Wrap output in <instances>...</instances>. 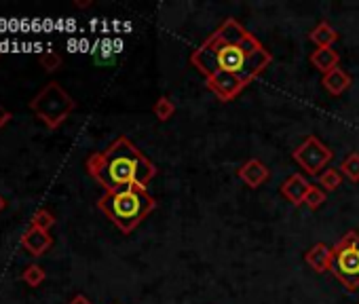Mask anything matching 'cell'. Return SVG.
Instances as JSON below:
<instances>
[{"mask_svg": "<svg viewBox=\"0 0 359 304\" xmlns=\"http://www.w3.org/2000/svg\"><path fill=\"white\" fill-rule=\"evenodd\" d=\"M89 5H91V0H76V3H74V7H81V9H85Z\"/></svg>", "mask_w": 359, "mask_h": 304, "instance_id": "23", "label": "cell"}, {"mask_svg": "<svg viewBox=\"0 0 359 304\" xmlns=\"http://www.w3.org/2000/svg\"><path fill=\"white\" fill-rule=\"evenodd\" d=\"M279 191H281V195H283L285 201H290L292 205L300 207V205H304V199H306V195H309V191H311V184L304 180V176L294 174V176H290V178L281 184Z\"/></svg>", "mask_w": 359, "mask_h": 304, "instance_id": "9", "label": "cell"}, {"mask_svg": "<svg viewBox=\"0 0 359 304\" xmlns=\"http://www.w3.org/2000/svg\"><path fill=\"white\" fill-rule=\"evenodd\" d=\"M311 64H313V68L319 70L321 74H327V72H332L334 68H338L340 55H338V51H334V49H315V51L311 53Z\"/></svg>", "mask_w": 359, "mask_h": 304, "instance_id": "12", "label": "cell"}, {"mask_svg": "<svg viewBox=\"0 0 359 304\" xmlns=\"http://www.w3.org/2000/svg\"><path fill=\"white\" fill-rule=\"evenodd\" d=\"M237 176H239V180L245 182V186H250V188H260V186L269 180L271 172H269V167H266L260 159H250V161H245V163L239 167Z\"/></svg>", "mask_w": 359, "mask_h": 304, "instance_id": "8", "label": "cell"}, {"mask_svg": "<svg viewBox=\"0 0 359 304\" xmlns=\"http://www.w3.org/2000/svg\"><path fill=\"white\" fill-rule=\"evenodd\" d=\"M309 39L317 45V49H332V45L338 41V32H336L327 22H319V24L311 30Z\"/></svg>", "mask_w": 359, "mask_h": 304, "instance_id": "13", "label": "cell"}, {"mask_svg": "<svg viewBox=\"0 0 359 304\" xmlns=\"http://www.w3.org/2000/svg\"><path fill=\"white\" fill-rule=\"evenodd\" d=\"M152 112H154V116L158 118V120H169L173 114H175V104H173V99L171 97H167V95H161L158 99H156V104H154V108H152Z\"/></svg>", "mask_w": 359, "mask_h": 304, "instance_id": "14", "label": "cell"}, {"mask_svg": "<svg viewBox=\"0 0 359 304\" xmlns=\"http://www.w3.org/2000/svg\"><path fill=\"white\" fill-rule=\"evenodd\" d=\"M325 191L323 188H319V186H311V191H309V195H306V199H304V205L309 207V209H319L323 203H325Z\"/></svg>", "mask_w": 359, "mask_h": 304, "instance_id": "19", "label": "cell"}, {"mask_svg": "<svg viewBox=\"0 0 359 304\" xmlns=\"http://www.w3.org/2000/svg\"><path fill=\"white\" fill-rule=\"evenodd\" d=\"M5 207H7V199H5L3 195H0V212H3Z\"/></svg>", "mask_w": 359, "mask_h": 304, "instance_id": "24", "label": "cell"}, {"mask_svg": "<svg viewBox=\"0 0 359 304\" xmlns=\"http://www.w3.org/2000/svg\"><path fill=\"white\" fill-rule=\"evenodd\" d=\"M304 262L315 270V272H327L332 268V247L325 243H315L306 254Z\"/></svg>", "mask_w": 359, "mask_h": 304, "instance_id": "10", "label": "cell"}, {"mask_svg": "<svg viewBox=\"0 0 359 304\" xmlns=\"http://www.w3.org/2000/svg\"><path fill=\"white\" fill-rule=\"evenodd\" d=\"M68 304H91V300H89L85 293H76V296H74V298H72Z\"/></svg>", "mask_w": 359, "mask_h": 304, "instance_id": "22", "label": "cell"}, {"mask_svg": "<svg viewBox=\"0 0 359 304\" xmlns=\"http://www.w3.org/2000/svg\"><path fill=\"white\" fill-rule=\"evenodd\" d=\"M340 174L346 176L351 182H359V152H351V155L342 161Z\"/></svg>", "mask_w": 359, "mask_h": 304, "instance_id": "15", "label": "cell"}, {"mask_svg": "<svg viewBox=\"0 0 359 304\" xmlns=\"http://www.w3.org/2000/svg\"><path fill=\"white\" fill-rule=\"evenodd\" d=\"M330 272L348 289L359 287V233L348 230L332 247V268Z\"/></svg>", "mask_w": 359, "mask_h": 304, "instance_id": "5", "label": "cell"}, {"mask_svg": "<svg viewBox=\"0 0 359 304\" xmlns=\"http://www.w3.org/2000/svg\"><path fill=\"white\" fill-rule=\"evenodd\" d=\"M39 62H41V66H43L47 72H55V70L62 68V57H60L55 51H45V53H41V55H39Z\"/></svg>", "mask_w": 359, "mask_h": 304, "instance_id": "20", "label": "cell"}, {"mask_svg": "<svg viewBox=\"0 0 359 304\" xmlns=\"http://www.w3.org/2000/svg\"><path fill=\"white\" fill-rule=\"evenodd\" d=\"M30 222H32L34 228H41V230H47V233H49V228L55 224V216H53L49 209L43 207V209H36V212H34V216H32Z\"/></svg>", "mask_w": 359, "mask_h": 304, "instance_id": "18", "label": "cell"}, {"mask_svg": "<svg viewBox=\"0 0 359 304\" xmlns=\"http://www.w3.org/2000/svg\"><path fill=\"white\" fill-rule=\"evenodd\" d=\"M321 85L325 87V91L330 95H342L348 87H351V76L342 70V68H334L332 72L323 74Z\"/></svg>", "mask_w": 359, "mask_h": 304, "instance_id": "11", "label": "cell"}, {"mask_svg": "<svg viewBox=\"0 0 359 304\" xmlns=\"http://www.w3.org/2000/svg\"><path fill=\"white\" fill-rule=\"evenodd\" d=\"M193 66L205 76V87L222 102H233L273 62L271 51L229 18L197 51Z\"/></svg>", "mask_w": 359, "mask_h": 304, "instance_id": "1", "label": "cell"}, {"mask_svg": "<svg viewBox=\"0 0 359 304\" xmlns=\"http://www.w3.org/2000/svg\"><path fill=\"white\" fill-rule=\"evenodd\" d=\"M22 245H24V249L30 254V256H34V258H41V256H45V251H49L51 249V245H53V237L47 233V230H41V228H28L24 235H22Z\"/></svg>", "mask_w": 359, "mask_h": 304, "instance_id": "7", "label": "cell"}, {"mask_svg": "<svg viewBox=\"0 0 359 304\" xmlns=\"http://www.w3.org/2000/svg\"><path fill=\"white\" fill-rule=\"evenodd\" d=\"M294 161L309 174V176H321V170L327 167V163L334 159V152L330 146L319 141L317 135H309L298 148L292 152Z\"/></svg>", "mask_w": 359, "mask_h": 304, "instance_id": "6", "label": "cell"}, {"mask_svg": "<svg viewBox=\"0 0 359 304\" xmlns=\"http://www.w3.org/2000/svg\"><path fill=\"white\" fill-rule=\"evenodd\" d=\"M87 174L104 186L106 193L121 191L127 186H142L146 188L152 178L156 176V167L150 159L144 157V152L135 148L129 137H116L106 150L93 152L85 161Z\"/></svg>", "mask_w": 359, "mask_h": 304, "instance_id": "2", "label": "cell"}, {"mask_svg": "<svg viewBox=\"0 0 359 304\" xmlns=\"http://www.w3.org/2000/svg\"><path fill=\"white\" fill-rule=\"evenodd\" d=\"M22 279H24L30 287H39V285L47 279V272H45V268H43V266H39V264H30V266L22 272Z\"/></svg>", "mask_w": 359, "mask_h": 304, "instance_id": "17", "label": "cell"}, {"mask_svg": "<svg viewBox=\"0 0 359 304\" xmlns=\"http://www.w3.org/2000/svg\"><path fill=\"white\" fill-rule=\"evenodd\" d=\"M97 209L125 235L135 230L142 220L156 209V201L142 186H127L121 191L104 193L97 201Z\"/></svg>", "mask_w": 359, "mask_h": 304, "instance_id": "3", "label": "cell"}, {"mask_svg": "<svg viewBox=\"0 0 359 304\" xmlns=\"http://www.w3.org/2000/svg\"><path fill=\"white\" fill-rule=\"evenodd\" d=\"M11 118H13L11 110H7L5 106H0V129H3L5 125H9V123H11Z\"/></svg>", "mask_w": 359, "mask_h": 304, "instance_id": "21", "label": "cell"}, {"mask_svg": "<svg viewBox=\"0 0 359 304\" xmlns=\"http://www.w3.org/2000/svg\"><path fill=\"white\" fill-rule=\"evenodd\" d=\"M319 184L323 186L325 193H334L342 186V174L338 170H325L321 176H319Z\"/></svg>", "mask_w": 359, "mask_h": 304, "instance_id": "16", "label": "cell"}, {"mask_svg": "<svg viewBox=\"0 0 359 304\" xmlns=\"http://www.w3.org/2000/svg\"><path fill=\"white\" fill-rule=\"evenodd\" d=\"M74 108L76 102L72 99V95L55 81L47 83L30 102V110L51 131H55L74 112Z\"/></svg>", "mask_w": 359, "mask_h": 304, "instance_id": "4", "label": "cell"}]
</instances>
